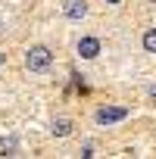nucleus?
Here are the masks:
<instances>
[{"instance_id": "6", "label": "nucleus", "mask_w": 156, "mask_h": 159, "mask_svg": "<svg viewBox=\"0 0 156 159\" xmlns=\"http://www.w3.org/2000/svg\"><path fill=\"white\" fill-rule=\"evenodd\" d=\"M69 131H72V122H69V119H56V122L50 125V134H53V137H66Z\"/></svg>"}, {"instance_id": "7", "label": "nucleus", "mask_w": 156, "mask_h": 159, "mask_svg": "<svg viewBox=\"0 0 156 159\" xmlns=\"http://www.w3.org/2000/svg\"><path fill=\"white\" fill-rule=\"evenodd\" d=\"M140 44H144V50H147V53H156V28H150V31H144V38H140Z\"/></svg>"}, {"instance_id": "1", "label": "nucleus", "mask_w": 156, "mask_h": 159, "mask_svg": "<svg viewBox=\"0 0 156 159\" xmlns=\"http://www.w3.org/2000/svg\"><path fill=\"white\" fill-rule=\"evenodd\" d=\"M50 62H53L50 47L34 44V47H28V50H25V66H28L31 72H47V69H50Z\"/></svg>"}, {"instance_id": "8", "label": "nucleus", "mask_w": 156, "mask_h": 159, "mask_svg": "<svg viewBox=\"0 0 156 159\" xmlns=\"http://www.w3.org/2000/svg\"><path fill=\"white\" fill-rule=\"evenodd\" d=\"M150 97H153V100H156V84H150Z\"/></svg>"}, {"instance_id": "11", "label": "nucleus", "mask_w": 156, "mask_h": 159, "mask_svg": "<svg viewBox=\"0 0 156 159\" xmlns=\"http://www.w3.org/2000/svg\"><path fill=\"white\" fill-rule=\"evenodd\" d=\"M150 3H156V0H150Z\"/></svg>"}, {"instance_id": "10", "label": "nucleus", "mask_w": 156, "mask_h": 159, "mask_svg": "<svg viewBox=\"0 0 156 159\" xmlns=\"http://www.w3.org/2000/svg\"><path fill=\"white\" fill-rule=\"evenodd\" d=\"M3 59H7V56H0V66H3Z\"/></svg>"}, {"instance_id": "4", "label": "nucleus", "mask_w": 156, "mask_h": 159, "mask_svg": "<svg viewBox=\"0 0 156 159\" xmlns=\"http://www.w3.org/2000/svg\"><path fill=\"white\" fill-rule=\"evenodd\" d=\"M78 53H81L85 59H97V53H100V41H97V38H81V41H78Z\"/></svg>"}, {"instance_id": "3", "label": "nucleus", "mask_w": 156, "mask_h": 159, "mask_svg": "<svg viewBox=\"0 0 156 159\" xmlns=\"http://www.w3.org/2000/svg\"><path fill=\"white\" fill-rule=\"evenodd\" d=\"M62 13H66V19L78 22V19L88 16V3H85V0H66V3H62Z\"/></svg>"}, {"instance_id": "2", "label": "nucleus", "mask_w": 156, "mask_h": 159, "mask_svg": "<svg viewBox=\"0 0 156 159\" xmlns=\"http://www.w3.org/2000/svg\"><path fill=\"white\" fill-rule=\"evenodd\" d=\"M128 116V109L125 106H103V109H97V125H116V122H122Z\"/></svg>"}, {"instance_id": "9", "label": "nucleus", "mask_w": 156, "mask_h": 159, "mask_svg": "<svg viewBox=\"0 0 156 159\" xmlns=\"http://www.w3.org/2000/svg\"><path fill=\"white\" fill-rule=\"evenodd\" d=\"M106 3H112V7H116V3H122V0H106Z\"/></svg>"}, {"instance_id": "5", "label": "nucleus", "mask_w": 156, "mask_h": 159, "mask_svg": "<svg viewBox=\"0 0 156 159\" xmlns=\"http://www.w3.org/2000/svg\"><path fill=\"white\" fill-rule=\"evenodd\" d=\"M16 147H19V137L16 134L0 137V156H16Z\"/></svg>"}]
</instances>
